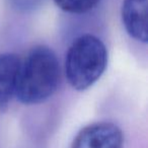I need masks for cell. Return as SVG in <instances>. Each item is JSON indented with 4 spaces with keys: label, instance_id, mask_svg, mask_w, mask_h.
<instances>
[{
    "label": "cell",
    "instance_id": "1",
    "mask_svg": "<svg viewBox=\"0 0 148 148\" xmlns=\"http://www.w3.org/2000/svg\"><path fill=\"white\" fill-rule=\"evenodd\" d=\"M59 82L56 54L46 46H37L21 60L14 97L25 105H38L56 92Z\"/></svg>",
    "mask_w": 148,
    "mask_h": 148
},
{
    "label": "cell",
    "instance_id": "2",
    "mask_svg": "<svg viewBox=\"0 0 148 148\" xmlns=\"http://www.w3.org/2000/svg\"><path fill=\"white\" fill-rule=\"evenodd\" d=\"M108 52L101 39L90 34L75 39L65 58V76L75 90L91 87L105 72Z\"/></svg>",
    "mask_w": 148,
    "mask_h": 148
},
{
    "label": "cell",
    "instance_id": "3",
    "mask_svg": "<svg viewBox=\"0 0 148 148\" xmlns=\"http://www.w3.org/2000/svg\"><path fill=\"white\" fill-rule=\"evenodd\" d=\"M121 129L115 124L99 122L84 127L72 142L71 148H123Z\"/></svg>",
    "mask_w": 148,
    "mask_h": 148
},
{
    "label": "cell",
    "instance_id": "4",
    "mask_svg": "<svg viewBox=\"0 0 148 148\" xmlns=\"http://www.w3.org/2000/svg\"><path fill=\"white\" fill-rule=\"evenodd\" d=\"M121 14L123 25L130 37L146 43L148 40L147 0H124Z\"/></svg>",
    "mask_w": 148,
    "mask_h": 148
},
{
    "label": "cell",
    "instance_id": "5",
    "mask_svg": "<svg viewBox=\"0 0 148 148\" xmlns=\"http://www.w3.org/2000/svg\"><path fill=\"white\" fill-rule=\"evenodd\" d=\"M21 59L12 53H0V109L15 95Z\"/></svg>",
    "mask_w": 148,
    "mask_h": 148
},
{
    "label": "cell",
    "instance_id": "6",
    "mask_svg": "<svg viewBox=\"0 0 148 148\" xmlns=\"http://www.w3.org/2000/svg\"><path fill=\"white\" fill-rule=\"evenodd\" d=\"M99 1L101 0H54L60 9L74 14H81L91 10Z\"/></svg>",
    "mask_w": 148,
    "mask_h": 148
},
{
    "label": "cell",
    "instance_id": "7",
    "mask_svg": "<svg viewBox=\"0 0 148 148\" xmlns=\"http://www.w3.org/2000/svg\"><path fill=\"white\" fill-rule=\"evenodd\" d=\"M9 6L19 12L33 11L43 3L44 0H6Z\"/></svg>",
    "mask_w": 148,
    "mask_h": 148
}]
</instances>
